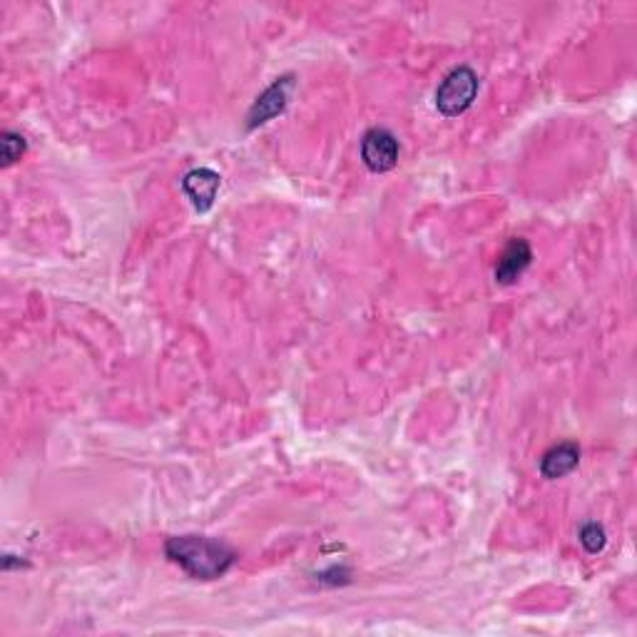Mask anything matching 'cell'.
<instances>
[{
    "instance_id": "obj_1",
    "label": "cell",
    "mask_w": 637,
    "mask_h": 637,
    "mask_svg": "<svg viewBox=\"0 0 637 637\" xmlns=\"http://www.w3.org/2000/svg\"><path fill=\"white\" fill-rule=\"evenodd\" d=\"M165 553L195 580L222 578L237 563V553L227 543L207 535H175L165 543Z\"/></svg>"
},
{
    "instance_id": "obj_5",
    "label": "cell",
    "mask_w": 637,
    "mask_h": 637,
    "mask_svg": "<svg viewBox=\"0 0 637 637\" xmlns=\"http://www.w3.org/2000/svg\"><path fill=\"white\" fill-rule=\"evenodd\" d=\"M533 262V249L531 244L523 237H513L511 242L506 244L503 254L498 257L496 264V282L498 284H513L523 277L528 267Z\"/></svg>"
},
{
    "instance_id": "obj_4",
    "label": "cell",
    "mask_w": 637,
    "mask_h": 637,
    "mask_svg": "<svg viewBox=\"0 0 637 637\" xmlns=\"http://www.w3.org/2000/svg\"><path fill=\"white\" fill-rule=\"evenodd\" d=\"M292 90H294V75H284V78L274 80V83L269 85V88L264 90L257 100H254L252 110H249V117H247L249 130L264 125V122H269L272 117L282 115L284 107L289 105V98H292Z\"/></svg>"
},
{
    "instance_id": "obj_3",
    "label": "cell",
    "mask_w": 637,
    "mask_h": 637,
    "mask_svg": "<svg viewBox=\"0 0 637 637\" xmlns=\"http://www.w3.org/2000/svg\"><path fill=\"white\" fill-rule=\"evenodd\" d=\"M361 160L371 172H389L399 162V140L384 127H374L361 140Z\"/></svg>"
},
{
    "instance_id": "obj_6",
    "label": "cell",
    "mask_w": 637,
    "mask_h": 637,
    "mask_svg": "<svg viewBox=\"0 0 637 637\" xmlns=\"http://www.w3.org/2000/svg\"><path fill=\"white\" fill-rule=\"evenodd\" d=\"M219 185H222V180H219L217 172L210 170V167H197V170L187 172L185 180H182V190L190 197L192 207H195L197 212L212 210L214 200H217Z\"/></svg>"
},
{
    "instance_id": "obj_9",
    "label": "cell",
    "mask_w": 637,
    "mask_h": 637,
    "mask_svg": "<svg viewBox=\"0 0 637 637\" xmlns=\"http://www.w3.org/2000/svg\"><path fill=\"white\" fill-rule=\"evenodd\" d=\"M580 543L585 545L588 553H600V550L605 548V543H608L603 526H598V523H588V526L580 528Z\"/></svg>"
},
{
    "instance_id": "obj_2",
    "label": "cell",
    "mask_w": 637,
    "mask_h": 637,
    "mask_svg": "<svg viewBox=\"0 0 637 637\" xmlns=\"http://www.w3.org/2000/svg\"><path fill=\"white\" fill-rule=\"evenodd\" d=\"M478 95V75L471 68L461 65L453 68L446 78L441 80L436 90V107L441 115L456 117L473 105Z\"/></svg>"
},
{
    "instance_id": "obj_8",
    "label": "cell",
    "mask_w": 637,
    "mask_h": 637,
    "mask_svg": "<svg viewBox=\"0 0 637 637\" xmlns=\"http://www.w3.org/2000/svg\"><path fill=\"white\" fill-rule=\"evenodd\" d=\"M25 147H28V142H25V137L20 132L5 130L0 135V160H3V167H10L13 162H18L25 155Z\"/></svg>"
},
{
    "instance_id": "obj_7",
    "label": "cell",
    "mask_w": 637,
    "mask_h": 637,
    "mask_svg": "<svg viewBox=\"0 0 637 637\" xmlns=\"http://www.w3.org/2000/svg\"><path fill=\"white\" fill-rule=\"evenodd\" d=\"M578 463H580L578 443L565 441L543 453V458H540V473H543V478H548V481H555V478H563L568 476V473H573L575 468H578Z\"/></svg>"
}]
</instances>
